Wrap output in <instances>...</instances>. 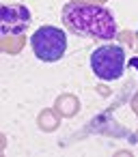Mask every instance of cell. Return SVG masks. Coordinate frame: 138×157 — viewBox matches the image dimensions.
<instances>
[{"instance_id": "1", "label": "cell", "mask_w": 138, "mask_h": 157, "mask_svg": "<svg viewBox=\"0 0 138 157\" xmlns=\"http://www.w3.org/2000/svg\"><path fill=\"white\" fill-rule=\"evenodd\" d=\"M63 26L82 39L112 41L116 37V20L110 9L95 2H67L61 11Z\"/></svg>"}, {"instance_id": "4", "label": "cell", "mask_w": 138, "mask_h": 157, "mask_svg": "<svg viewBox=\"0 0 138 157\" xmlns=\"http://www.w3.org/2000/svg\"><path fill=\"white\" fill-rule=\"evenodd\" d=\"M30 20H33V15H30L28 7H24V5H2V11H0V30L7 37L22 35L28 28Z\"/></svg>"}, {"instance_id": "2", "label": "cell", "mask_w": 138, "mask_h": 157, "mask_svg": "<svg viewBox=\"0 0 138 157\" xmlns=\"http://www.w3.org/2000/svg\"><path fill=\"white\" fill-rule=\"evenodd\" d=\"M30 48L35 56L43 63H56L67 52V33L58 26H39L30 37Z\"/></svg>"}, {"instance_id": "5", "label": "cell", "mask_w": 138, "mask_h": 157, "mask_svg": "<svg viewBox=\"0 0 138 157\" xmlns=\"http://www.w3.org/2000/svg\"><path fill=\"white\" fill-rule=\"evenodd\" d=\"M129 65H134V67L138 69V58H132V60H129Z\"/></svg>"}, {"instance_id": "3", "label": "cell", "mask_w": 138, "mask_h": 157, "mask_svg": "<svg viewBox=\"0 0 138 157\" xmlns=\"http://www.w3.org/2000/svg\"><path fill=\"white\" fill-rule=\"evenodd\" d=\"M91 69L104 82H114L125 71V50L114 43H106L93 50L91 54Z\"/></svg>"}, {"instance_id": "6", "label": "cell", "mask_w": 138, "mask_h": 157, "mask_svg": "<svg viewBox=\"0 0 138 157\" xmlns=\"http://www.w3.org/2000/svg\"><path fill=\"white\" fill-rule=\"evenodd\" d=\"M136 35H138V30H136Z\"/></svg>"}]
</instances>
